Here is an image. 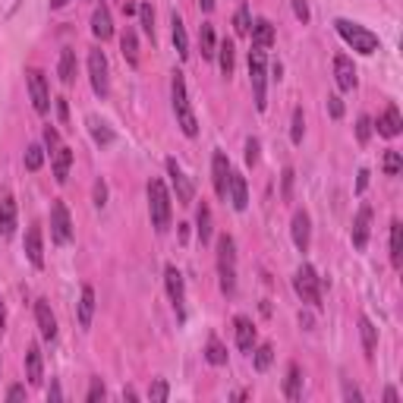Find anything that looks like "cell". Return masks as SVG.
Wrapping results in <instances>:
<instances>
[{"instance_id": "cell-27", "label": "cell", "mask_w": 403, "mask_h": 403, "mask_svg": "<svg viewBox=\"0 0 403 403\" xmlns=\"http://www.w3.org/2000/svg\"><path fill=\"white\" fill-rule=\"evenodd\" d=\"M249 35H252V48L268 51L274 44V25L268 23V19H259V23L249 29Z\"/></svg>"}, {"instance_id": "cell-52", "label": "cell", "mask_w": 403, "mask_h": 403, "mask_svg": "<svg viewBox=\"0 0 403 403\" xmlns=\"http://www.w3.org/2000/svg\"><path fill=\"white\" fill-rule=\"evenodd\" d=\"M57 113H60V123H70V104H66V98H57Z\"/></svg>"}, {"instance_id": "cell-51", "label": "cell", "mask_w": 403, "mask_h": 403, "mask_svg": "<svg viewBox=\"0 0 403 403\" xmlns=\"http://www.w3.org/2000/svg\"><path fill=\"white\" fill-rule=\"evenodd\" d=\"M293 13H297V19L302 25L309 23V4H306V0H293Z\"/></svg>"}, {"instance_id": "cell-53", "label": "cell", "mask_w": 403, "mask_h": 403, "mask_svg": "<svg viewBox=\"0 0 403 403\" xmlns=\"http://www.w3.org/2000/svg\"><path fill=\"white\" fill-rule=\"evenodd\" d=\"M344 400H356V403H362V391H359V388H353V385H344Z\"/></svg>"}, {"instance_id": "cell-50", "label": "cell", "mask_w": 403, "mask_h": 403, "mask_svg": "<svg viewBox=\"0 0 403 403\" xmlns=\"http://www.w3.org/2000/svg\"><path fill=\"white\" fill-rule=\"evenodd\" d=\"M328 111H331L334 120H340V117H344V101H340L337 95H331V98H328Z\"/></svg>"}, {"instance_id": "cell-45", "label": "cell", "mask_w": 403, "mask_h": 403, "mask_svg": "<svg viewBox=\"0 0 403 403\" xmlns=\"http://www.w3.org/2000/svg\"><path fill=\"white\" fill-rule=\"evenodd\" d=\"M368 136H372V117H359L356 120V139H359V145H366Z\"/></svg>"}, {"instance_id": "cell-61", "label": "cell", "mask_w": 403, "mask_h": 403, "mask_svg": "<svg viewBox=\"0 0 403 403\" xmlns=\"http://www.w3.org/2000/svg\"><path fill=\"white\" fill-rule=\"evenodd\" d=\"M199 6H202L205 13H211V10H214V0H199Z\"/></svg>"}, {"instance_id": "cell-56", "label": "cell", "mask_w": 403, "mask_h": 403, "mask_svg": "<svg viewBox=\"0 0 403 403\" xmlns=\"http://www.w3.org/2000/svg\"><path fill=\"white\" fill-rule=\"evenodd\" d=\"M368 177H372V173H368L366 167H362V170H359V180H356V192H366V186H368Z\"/></svg>"}, {"instance_id": "cell-39", "label": "cell", "mask_w": 403, "mask_h": 403, "mask_svg": "<svg viewBox=\"0 0 403 403\" xmlns=\"http://www.w3.org/2000/svg\"><path fill=\"white\" fill-rule=\"evenodd\" d=\"M271 362H274V347L271 344H261L259 350H255V368H259V372H265Z\"/></svg>"}, {"instance_id": "cell-28", "label": "cell", "mask_w": 403, "mask_h": 403, "mask_svg": "<svg viewBox=\"0 0 403 403\" xmlns=\"http://www.w3.org/2000/svg\"><path fill=\"white\" fill-rule=\"evenodd\" d=\"M214 57H218L221 73H224V76L230 79V76H233V63H237V48H233L230 38H224V42L218 44V54H214Z\"/></svg>"}, {"instance_id": "cell-8", "label": "cell", "mask_w": 403, "mask_h": 403, "mask_svg": "<svg viewBox=\"0 0 403 403\" xmlns=\"http://www.w3.org/2000/svg\"><path fill=\"white\" fill-rule=\"evenodd\" d=\"M51 240L57 246H66L73 240V218L63 202H54L51 205Z\"/></svg>"}, {"instance_id": "cell-30", "label": "cell", "mask_w": 403, "mask_h": 403, "mask_svg": "<svg viewBox=\"0 0 403 403\" xmlns=\"http://www.w3.org/2000/svg\"><path fill=\"white\" fill-rule=\"evenodd\" d=\"M199 48H202V57H205V60H214V54H218V38H214V25L211 23H202Z\"/></svg>"}, {"instance_id": "cell-48", "label": "cell", "mask_w": 403, "mask_h": 403, "mask_svg": "<svg viewBox=\"0 0 403 403\" xmlns=\"http://www.w3.org/2000/svg\"><path fill=\"white\" fill-rule=\"evenodd\" d=\"M246 164H249V167L259 164V139H255V136L246 139Z\"/></svg>"}, {"instance_id": "cell-12", "label": "cell", "mask_w": 403, "mask_h": 403, "mask_svg": "<svg viewBox=\"0 0 403 403\" xmlns=\"http://www.w3.org/2000/svg\"><path fill=\"white\" fill-rule=\"evenodd\" d=\"M230 158H227L224 151H214L211 158V183H214V192H218L221 202H227V190H230Z\"/></svg>"}, {"instance_id": "cell-47", "label": "cell", "mask_w": 403, "mask_h": 403, "mask_svg": "<svg viewBox=\"0 0 403 403\" xmlns=\"http://www.w3.org/2000/svg\"><path fill=\"white\" fill-rule=\"evenodd\" d=\"M92 202H95V208H104L107 205V183L104 180H95V190H92Z\"/></svg>"}, {"instance_id": "cell-42", "label": "cell", "mask_w": 403, "mask_h": 403, "mask_svg": "<svg viewBox=\"0 0 403 403\" xmlns=\"http://www.w3.org/2000/svg\"><path fill=\"white\" fill-rule=\"evenodd\" d=\"M167 397H170V388H167V381H164V378L151 381V388H149V400H154V403H164Z\"/></svg>"}, {"instance_id": "cell-44", "label": "cell", "mask_w": 403, "mask_h": 403, "mask_svg": "<svg viewBox=\"0 0 403 403\" xmlns=\"http://www.w3.org/2000/svg\"><path fill=\"white\" fill-rule=\"evenodd\" d=\"M139 19H142L145 35L154 38V10H151V4H142V6H139Z\"/></svg>"}, {"instance_id": "cell-11", "label": "cell", "mask_w": 403, "mask_h": 403, "mask_svg": "<svg viewBox=\"0 0 403 403\" xmlns=\"http://www.w3.org/2000/svg\"><path fill=\"white\" fill-rule=\"evenodd\" d=\"M25 82H29L32 107H35L38 113H48L51 111V92H48V79H44V73L42 70H29Z\"/></svg>"}, {"instance_id": "cell-25", "label": "cell", "mask_w": 403, "mask_h": 403, "mask_svg": "<svg viewBox=\"0 0 403 403\" xmlns=\"http://www.w3.org/2000/svg\"><path fill=\"white\" fill-rule=\"evenodd\" d=\"M233 328H237V347L243 353H252V347H255V325L246 315H237L233 318Z\"/></svg>"}, {"instance_id": "cell-3", "label": "cell", "mask_w": 403, "mask_h": 403, "mask_svg": "<svg viewBox=\"0 0 403 403\" xmlns=\"http://www.w3.org/2000/svg\"><path fill=\"white\" fill-rule=\"evenodd\" d=\"M218 278H221V290L227 297L237 293V243L230 233L218 240Z\"/></svg>"}, {"instance_id": "cell-16", "label": "cell", "mask_w": 403, "mask_h": 403, "mask_svg": "<svg viewBox=\"0 0 403 403\" xmlns=\"http://www.w3.org/2000/svg\"><path fill=\"white\" fill-rule=\"evenodd\" d=\"M293 246H297L299 252H306L309 249V240H312V221H309V214L306 211H297L293 214Z\"/></svg>"}, {"instance_id": "cell-22", "label": "cell", "mask_w": 403, "mask_h": 403, "mask_svg": "<svg viewBox=\"0 0 403 403\" xmlns=\"http://www.w3.org/2000/svg\"><path fill=\"white\" fill-rule=\"evenodd\" d=\"M92 32H95V38L101 42H107V38L113 35V23H111V10H107L104 4H98L95 10H92Z\"/></svg>"}, {"instance_id": "cell-26", "label": "cell", "mask_w": 403, "mask_h": 403, "mask_svg": "<svg viewBox=\"0 0 403 403\" xmlns=\"http://www.w3.org/2000/svg\"><path fill=\"white\" fill-rule=\"evenodd\" d=\"M92 318H95V290H92V287H82V297H79V328L89 331Z\"/></svg>"}, {"instance_id": "cell-5", "label": "cell", "mask_w": 403, "mask_h": 403, "mask_svg": "<svg viewBox=\"0 0 403 403\" xmlns=\"http://www.w3.org/2000/svg\"><path fill=\"white\" fill-rule=\"evenodd\" d=\"M293 290L297 297L312 309H321V278L315 274L312 265H299L297 274H293Z\"/></svg>"}, {"instance_id": "cell-62", "label": "cell", "mask_w": 403, "mask_h": 403, "mask_svg": "<svg viewBox=\"0 0 403 403\" xmlns=\"http://www.w3.org/2000/svg\"><path fill=\"white\" fill-rule=\"evenodd\" d=\"M66 4H70V0H51V10H63Z\"/></svg>"}, {"instance_id": "cell-32", "label": "cell", "mask_w": 403, "mask_h": 403, "mask_svg": "<svg viewBox=\"0 0 403 403\" xmlns=\"http://www.w3.org/2000/svg\"><path fill=\"white\" fill-rule=\"evenodd\" d=\"M196 233H199V243L208 246L211 243V208L202 202L199 205V214H196Z\"/></svg>"}, {"instance_id": "cell-21", "label": "cell", "mask_w": 403, "mask_h": 403, "mask_svg": "<svg viewBox=\"0 0 403 403\" xmlns=\"http://www.w3.org/2000/svg\"><path fill=\"white\" fill-rule=\"evenodd\" d=\"M25 255L35 268H44V243H42V227H29L25 233Z\"/></svg>"}, {"instance_id": "cell-35", "label": "cell", "mask_w": 403, "mask_h": 403, "mask_svg": "<svg viewBox=\"0 0 403 403\" xmlns=\"http://www.w3.org/2000/svg\"><path fill=\"white\" fill-rule=\"evenodd\" d=\"M120 48H123L126 63H132V66L139 63V42H136V32H132V29L123 32V38H120Z\"/></svg>"}, {"instance_id": "cell-34", "label": "cell", "mask_w": 403, "mask_h": 403, "mask_svg": "<svg viewBox=\"0 0 403 403\" xmlns=\"http://www.w3.org/2000/svg\"><path fill=\"white\" fill-rule=\"evenodd\" d=\"M400 261H403V224L391 221V265L400 268Z\"/></svg>"}, {"instance_id": "cell-38", "label": "cell", "mask_w": 403, "mask_h": 403, "mask_svg": "<svg viewBox=\"0 0 403 403\" xmlns=\"http://www.w3.org/2000/svg\"><path fill=\"white\" fill-rule=\"evenodd\" d=\"M302 136H306V120H302V107H297L293 111V126H290V142L299 145Z\"/></svg>"}, {"instance_id": "cell-2", "label": "cell", "mask_w": 403, "mask_h": 403, "mask_svg": "<svg viewBox=\"0 0 403 403\" xmlns=\"http://www.w3.org/2000/svg\"><path fill=\"white\" fill-rule=\"evenodd\" d=\"M149 214H151V227L158 233L170 230V214H173V202L170 192H167L164 180H149Z\"/></svg>"}, {"instance_id": "cell-40", "label": "cell", "mask_w": 403, "mask_h": 403, "mask_svg": "<svg viewBox=\"0 0 403 403\" xmlns=\"http://www.w3.org/2000/svg\"><path fill=\"white\" fill-rule=\"evenodd\" d=\"M233 29H237V35H249L252 23H249V6H240L237 16H233Z\"/></svg>"}, {"instance_id": "cell-17", "label": "cell", "mask_w": 403, "mask_h": 403, "mask_svg": "<svg viewBox=\"0 0 403 403\" xmlns=\"http://www.w3.org/2000/svg\"><path fill=\"white\" fill-rule=\"evenodd\" d=\"M35 321H38V331H42L44 340H54V337H57V318H54L51 306H48L44 299L35 302Z\"/></svg>"}, {"instance_id": "cell-37", "label": "cell", "mask_w": 403, "mask_h": 403, "mask_svg": "<svg viewBox=\"0 0 403 403\" xmlns=\"http://www.w3.org/2000/svg\"><path fill=\"white\" fill-rule=\"evenodd\" d=\"M205 359L211 362V366H224L227 362V350H224V344H221L218 337H211L208 340V350H205Z\"/></svg>"}, {"instance_id": "cell-49", "label": "cell", "mask_w": 403, "mask_h": 403, "mask_svg": "<svg viewBox=\"0 0 403 403\" xmlns=\"http://www.w3.org/2000/svg\"><path fill=\"white\" fill-rule=\"evenodd\" d=\"M44 145H48V151H51V154L60 149V132L54 130V126H48V130H44Z\"/></svg>"}, {"instance_id": "cell-24", "label": "cell", "mask_w": 403, "mask_h": 403, "mask_svg": "<svg viewBox=\"0 0 403 403\" xmlns=\"http://www.w3.org/2000/svg\"><path fill=\"white\" fill-rule=\"evenodd\" d=\"M76 73H79L76 51H73V48H63V51H60V63H57L60 82H63V85H73V82H76Z\"/></svg>"}, {"instance_id": "cell-10", "label": "cell", "mask_w": 403, "mask_h": 403, "mask_svg": "<svg viewBox=\"0 0 403 403\" xmlns=\"http://www.w3.org/2000/svg\"><path fill=\"white\" fill-rule=\"evenodd\" d=\"M167 177H170V186H173V192H177V202L180 205H190L192 196H196V186L186 177L183 167L177 164V158H167Z\"/></svg>"}, {"instance_id": "cell-55", "label": "cell", "mask_w": 403, "mask_h": 403, "mask_svg": "<svg viewBox=\"0 0 403 403\" xmlns=\"http://www.w3.org/2000/svg\"><path fill=\"white\" fill-rule=\"evenodd\" d=\"M290 192H293V170L287 167L284 170V199H290Z\"/></svg>"}, {"instance_id": "cell-1", "label": "cell", "mask_w": 403, "mask_h": 403, "mask_svg": "<svg viewBox=\"0 0 403 403\" xmlns=\"http://www.w3.org/2000/svg\"><path fill=\"white\" fill-rule=\"evenodd\" d=\"M170 101H173L177 126L183 130V136L196 139L199 136V120H196V111H192V104H190V92H186L183 73H173V79H170Z\"/></svg>"}, {"instance_id": "cell-41", "label": "cell", "mask_w": 403, "mask_h": 403, "mask_svg": "<svg viewBox=\"0 0 403 403\" xmlns=\"http://www.w3.org/2000/svg\"><path fill=\"white\" fill-rule=\"evenodd\" d=\"M42 164H44V149L42 145H29V149H25V167H29V170H38Z\"/></svg>"}, {"instance_id": "cell-15", "label": "cell", "mask_w": 403, "mask_h": 403, "mask_svg": "<svg viewBox=\"0 0 403 403\" xmlns=\"http://www.w3.org/2000/svg\"><path fill=\"white\" fill-rule=\"evenodd\" d=\"M375 130H378L385 139H397V136H400V130H403V117H400L397 104H388V107H385V113L378 117V126H375Z\"/></svg>"}, {"instance_id": "cell-29", "label": "cell", "mask_w": 403, "mask_h": 403, "mask_svg": "<svg viewBox=\"0 0 403 403\" xmlns=\"http://www.w3.org/2000/svg\"><path fill=\"white\" fill-rule=\"evenodd\" d=\"M359 334H362V350H366V356H375V347H378V328L372 325L368 315H359Z\"/></svg>"}, {"instance_id": "cell-31", "label": "cell", "mask_w": 403, "mask_h": 403, "mask_svg": "<svg viewBox=\"0 0 403 403\" xmlns=\"http://www.w3.org/2000/svg\"><path fill=\"white\" fill-rule=\"evenodd\" d=\"M284 397H287V400H299V397H302V372H299V366H297V362H293V366L287 368Z\"/></svg>"}, {"instance_id": "cell-9", "label": "cell", "mask_w": 403, "mask_h": 403, "mask_svg": "<svg viewBox=\"0 0 403 403\" xmlns=\"http://www.w3.org/2000/svg\"><path fill=\"white\" fill-rule=\"evenodd\" d=\"M164 284H167V297H170L173 309H177V318L186 321V287H183V274L177 271V265L164 268Z\"/></svg>"}, {"instance_id": "cell-20", "label": "cell", "mask_w": 403, "mask_h": 403, "mask_svg": "<svg viewBox=\"0 0 403 403\" xmlns=\"http://www.w3.org/2000/svg\"><path fill=\"white\" fill-rule=\"evenodd\" d=\"M25 378H29V385H42V378H44V359H42L38 344H32L25 350Z\"/></svg>"}, {"instance_id": "cell-19", "label": "cell", "mask_w": 403, "mask_h": 403, "mask_svg": "<svg viewBox=\"0 0 403 403\" xmlns=\"http://www.w3.org/2000/svg\"><path fill=\"white\" fill-rule=\"evenodd\" d=\"M227 202H233V208H237V211H246V205H249L246 177H243V173H237V170L230 173V190H227Z\"/></svg>"}, {"instance_id": "cell-18", "label": "cell", "mask_w": 403, "mask_h": 403, "mask_svg": "<svg viewBox=\"0 0 403 403\" xmlns=\"http://www.w3.org/2000/svg\"><path fill=\"white\" fill-rule=\"evenodd\" d=\"M16 233V202L13 196H0V237L10 240Z\"/></svg>"}, {"instance_id": "cell-4", "label": "cell", "mask_w": 403, "mask_h": 403, "mask_svg": "<svg viewBox=\"0 0 403 403\" xmlns=\"http://www.w3.org/2000/svg\"><path fill=\"white\" fill-rule=\"evenodd\" d=\"M334 29H337V35L344 38L347 44L356 51V54H375L378 51V35L375 32H368L366 25H359V23H350V19H337L334 23Z\"/></svg>"}, {"instance_id": "cell-33", "label": "cell", "mask_w": 403, "mask_h": 403, "mask_svg": "<svg viewBox=\"0 0 403 403\" xmlns=\"http://www.w3.org/2000/svg\"><path fill=\"white\" fill-rule=\"evenodd\" d=\"M173 48H177L180 60L190 57V38H186V25H183V19H180L177 13H173Z\"/></svg>"}, {"instance_id": "cell-13", "label": "cell", "mask_w": 403, "mask_h": 403, "mask_svg": "<svg viewBox=\"0 0 403 403\" xmlns=\"http://www.w3.org/2000/svg\"><path fill=\"white\" fill-rule=\"evenodd\" d=\"M353 246L356 249H366L368 246V237H372V208L368 205H359V211H356L353 218Z\"/></svg>"}, {"instance_id": "cell-36", "label": "cell", "mask_w": 403, "mask_h": 403, "mask_svg": "<svg viewBox=\"0 0 403 403\" xmlns=\"http://www.w3.org/2000/svg\"><path fill=\"white\" fill-rule=\"evenodd\" d=\"M89 130H92V139H95L98 145H111L113 142V132L107 123H101L98 117H89Z\"/></svg>"}, {"instance_id": "cell-54", "label": "cell", "mask_w": 403, "mask_h": 403, "mask_svg": "<svg viewBox=\"0 0 403 403\" xmlns=\"http://www.w3.org/2000/svg\"><path fill=\"white\" fill-rule=\"evenodd\" d=\"M6 400H10V403L13 400H25V388L23 385H13L10 391H6Z\"/></svg>"}, {"instance_id": "cell-7", "label": "cell", "mask_w": 403, "mask_h": 403, "mask_svg": "<svg viewBox=\"0 0 403 403\" xmlns=\"http://www.w3.org/2000/svg\"><path fill=\"white\" fill-rule=\"evenodd\" d=\"M89 79H92V89H95V95L98 98H107V92H111V70H107L104 51H92L89 54Z\"/></svg>"}, {"instance_id": "cell-43", "label": "cell", "mask_w": 403, "mask_h": 403, "mask_svg": "<svg viewBox=\"0 0 403 403\" xmlns=\"http://www.w3.org/2000/svg\"><path fill=\"white\" fill-rule=\"evenodd\" d=\"M400 170H403L400 151H385V173H388V177H397Z\"/></svg>"}, {"instance_id": "cell-57", "label": "cell", "mask_w": 403, "mask_h": 403, "mask_svg": "<svg viewBox=\"0 0 403 403\" xmlns=\"http://www.w3.org/2000/svg\"><path fill=\"white\" fill-rule=\"evenodd\" d=\"M48 400H63V391H60L57 381H51V388H48Z\"/></svg>"}, {"instance_id": "cell-60", "label": "cell", "mask_w": 403, "mask_h": 403, "mask_svg": "<svg viewBox=\"0 0 403 403\" xmlns=\"http://www.w3.org/2000/svg\"><path fill=\"white\" fill-rule=\"evenodd\" d=\"M4 328H6V306H4V299H0V334H4Z\"/></svg>"}, {"instance_id": "cell-6", "label": "cell", "mask_w": 403, "mask_h": 403, "mask_svg": "<svg viewBox=\"0 0 403 403\" xmlns=\"http://www.w3.org/2000/svg\"><path fill=\"white\" fill-rule=\"evenodd\" d=\"M249 82H252V95H255V107L265 111L268 107V60H265V51L261 48H252L249 51Z\"/></svg>"}, {"instance_id": "cell-23", "label": "cell", "mask_w": 403, "mask_h": 403, "mask_svg": "<svg viewBox=\"0 0 403 403\" xmlns=\"http://www.w3.org/2000/svg\"><path fill=\"white\" fill-rule=\"evenodd\" d=\"M51 161H54V180L66 183V180H70V167H73V149L70 145H60V149L51 154Z\"/></svg>"}, {"instance_id": "cell-59", "label": "cell", "mask_w": 403, "mask_h": 403, "mask_svg": "<svg viewBox=\"0 0 403 403\" xmlns=\"http://www.w3.org/2000/svg\"><path fill=\"white\" fill-rule=\"evenodd\" d=\"M385 400H388V403H397V400H400V394L394 391V388H388V391H385Z\"/></svg>"}, {"instance_id": "cell-14", "label": "cell", "mask_w": 403, "mask_h": 403, "mask_svg": "<svg viewBox=\"0 0 403 403\" xmlns=\"http://www.w3.org/2000/svg\"><path fill=\"white\" fill-rule=\"evenodd\" d=\"M334 79H337L340 92H353L356 89V66L347 54H337L334 57Z\"/></svg>"}, {"instance_id": "cell-58", "label": "cell", "mask_w": 403, "mask_h": 403, "mask_svg": "<svg viewBox=\"0 0 403 403\" xmlns=\"http://www.w3.org/2000/svg\"><path fill=\"white\" fill-rule=\"evenodd\" d=\"M299 325H306V331H312V325H315V318L309 312H299Z\"/></svg>"}, {"instance_id": "cell-46", "label": "cell", "mask_w": 403, "mask_h": 403, "mask_svg": "<svg viewBox=\"0 0 403 403\" xmlns=\"http://www.w3.org/2000/svg\"><path fill=\"white\" fill-rule=\"evenodd\" d=\"M107 397V388L101 385V378H92V385H89V394H85V400L89 403H98V400H104Z\"/></svg>"}]
</instances>
